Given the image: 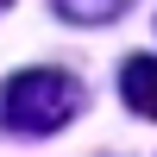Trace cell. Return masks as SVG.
Here are the masks:
<instances>
[{
    "mask_svg": "<svg viewBox=\"0 0 157 157\" xmlns=\"http://www.w3.org/2000/svg\"><path fill=\"white\" fill-rule=\"evenodd\" d=\"M82 113V82L69 69H19L0 82V132L50 138Z\"/></svg>",
    "mask_w": 157,
    "mask_h": 157,
    "instance_id": "1",
    "label": "cell"
},
{
    "mask_svg": "<svg viewBox=\"0 0 157 157\" xmlns=\"http://www.w3.org/2000/svg\"><path fill=\"white\" fill-rule=\"evenodd\" d=\"M120 94L138 120H157V57H126L120 63Z\"/></svg>",
    "mask_w": 157,
    "mask_h": 157,
    "instance_id": "2",
    "label": "cell"
},
{
    "mask_svg": "<svg viewBox=\"0 0 157 157\" xmlns=\"http://www.w3.org/2000/svg\"><path fill=\"white\" fill-rule=\"evenodd\" d=\"M57 6V19H69V25H113L126 13V0H50Z\"/></svg>",
    "mask_w": 157,
    "mask_h": 157,
    "instance_id": "3",
    "label": "cell"
},
{
    "mask_svg": "<svg viewBox=\"0 0 157 157\" xmlns=\"http://www.w3.org/2000/svg\"><path fill=\"white\" fill-rule=\"evenodd\" d=\"M0 6H6V0H0Z\"/></svg>",
    "mask_w": 157,
    "mask_h": 157,
    "instance_id": "4",
    "label": "cell"
}]
</instances>
